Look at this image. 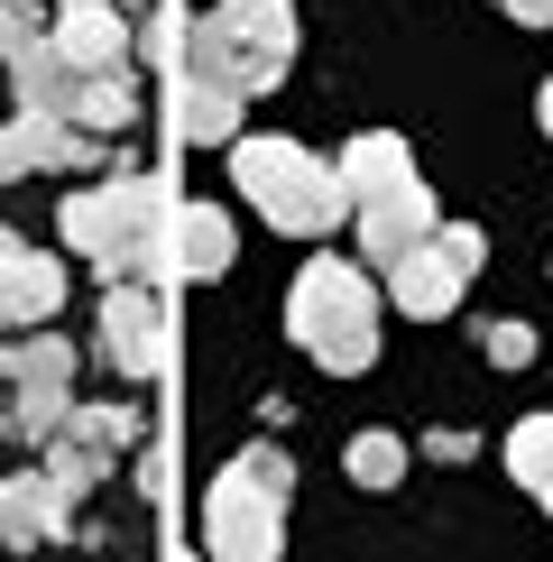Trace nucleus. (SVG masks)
<instances>
[{
    "label": "nucleus",
    "mask_w": 553,
    "mask_h": 562,
    "mask_svg": "<svg viewBox=\"0 0 553 562\" xmlns=\"http://www.w3.org/2000/svg\"><path fill=\"white\" fill-rule=\"evenodd\" d=\"M129 121H138L129 75H92V83H75V102H65V130H83V138H111V130H129Z\"/></svg>",
    "instance_id": "nucleus-17"
},
{
    "label": "nucleus",
    "mask_w": 553,
    "mask_h": 562,
    "mask_svg": "<svg viewBox=\"0 0 553 562\" xmlns=\"http://www.w3.org/2000/svg\"><path fill=\"white\" fill-rule=\"evenodd\" d=\"M0 387H19V396H65V387H75V341H65V333H19L10 360H0Z\"/></svg>",
    "instance_id": "nucleus-13"
},
{
    "label": "nucleus",
    "mask_w": 553,
    "mask_h": 562,
    "mask_svg": "<svg viewBox=\"0 0 553 562\" xmlns=\"http://www.w3.org/2000/svg\"><path fill=\"white\" fill-rule=\"evenodd\" d=\"M230 184H240L276 231H295V240H323V231L351 222V194H341L332 157L295 148V138H230Z\"/></svg>",
    "instance_id": "nucleus-2"
},
{
    "label": "nucleus",
    "mask_w": 553,
    "mask_h": 562,
    "mask_svg": "<svg viewBox=\"0 0 553 562\" xmlns=\"http://www.w3.org/2000/svg\"><path fill=\"white\" fill-rule=\"evenodd\" d=\"M65 442H83V452H129V442H138V415L129 406H75V415H65Z\"/></svg>",
    "instance_id": "nucleus-20"
},
{
    "label": "nucleus",
    "mask_w": 553,
    "mask_h": 562,
    "mask_svg": "<svg viewBox=\"0 0 553 562\" xmlns=\"http://www.w3.org/2000/svg\"><path fill=\"white\" fill-rule=\"evenodd\" d=\"M102 471H111V461H102V452H83V442H65V434H56V452H46V471H37V480H46V488H56V498H65V507H75V498H83V488H102Z\"/></svg>",
    "instance_id": "nucleus-21"
},
{
    "label": "nucleus",
    "mask_w": 553,
    "mask_h": 562,
    "mask_svg": "<svg viewBox=\"0 0 553 562\" xmlns=\"http://www.w3.org/2000/svg\"><path fill=\"white\" fill-rule=\"evenodd\" d=\"M176 130L203 138V148H230V138H240V92H222V83H184V92H176Z\"/></svg>",
    "instance_id": "nucleus-19"
},
{
    "label": "nucleus",
    "mask_w": 553,
    "mask_h": 562,
    "mask_svg": "<svg viewBox=\"0 0 553 562\" xmlns=\"http://www.w3.org/2000/svg\"><path fill=\"white\" fill-rule=\"evenodd\" d=\"M479 350H489L498 369H526V360H535V333H526V323H489V314H479Z\"/></svg>",
    "instance_id": "nucleus-26"
},
{
    "label": "nucleus",
    "mask_w": 553,
    "mask_h": 562,
    "mask_svg": "<svg viewBox=\"0 0 553 562\" xmlns=\"http://www.w3.org/2000/svg\"><path fill=\"white\" fill-rule=\"evenodd\" d=\"M37 37H46L37 10H0V56H19V46H37Z\"/></svg>",
    "instance_id": "nucleus-27"
},
{
    "label": "nucleus",
    "mask_w": 553,
    "mask_h": 562,
    "mask_svg": "<svg viewBox=\"0 0 553 562\" xmlns=\"http://www.w3.org/2000/svg\"><path fill=\"white\" fill-rule=\"evenodd\" d=\"M10 92H19V111H37V121H65V102H75V75L56 65V46H19L10 56Z\"/></svg>",
    "instance_id": "nucleus-16"
},
{
    "label": "nucleus",
    "mask_w": 553,
    "mask_h": 562,
    "mask_svg": "<svg viewBox=\"0 0 553 562\" xmlns=\"http://www.w3.org/2000/svg\"><path fill=\"white\" fill-rule=\"evenodd\" d=\"M65 304V268L46 259V249H19L10 268H0V323H10V333H56V314Z\"/></svg>",
    "instance_id": "nucleus-9"
},
{
    "label": "nucleus",
    "mask_w": 553,
    "mask_h": 562,
    "mask_svg": "<svg viewBox=\"0 0 553 562\" xmlns=\"http://www.w3.org/2000/svg\"><path fill=\"white\" fill-rule=\"evenodd\" d=\"M535 498H544V507H553V488H535Z\"/></svg>",
    "instance_id": "nucleus-33"
},
{
    "label": "nucleus",
    "mask_w": 553,
    "mask_h": 562,
    "mask_svg": "<svg viewBox=\"0 0 553 562\" xmlns=\"http://www.w3.org/2000/svg\"><path fill=\"white\" fill-rule=\"evenodd\" d=\"M102 350L121 360V379H157L167 369V314L148 286H111L102 295Z\"/></svg>",
    "instance_id": "nucleus-7"
},
{
    "label": "nucleus",
    "mask_w": 553,
    "mask_h": 562,
    "mask_svg": "<svg viewBox=\"0 0 553 562\" xmlns=\"http://www.w3.org/2000/svg\"><path fill=\"white\" fill-rule=\"evenodd\" d=\"M387 295H397V314H415V323H433V314H452V295H461V277L443 268V249H415V259H397L387 268Z\"/></svg>",
    "instance_id": "nucleus-15"
},
{
    "label": "nucleus",
    "mask_w": 553,
    "mask_h": 562,
    "mask_svg": "<svg viewBox=\"0 0 553 562\" xmlns=\"http://www.w3.org/2000/svg\"><path fill=\"white\" fill-rule=\"evenodd\" d=\"M65 535V498L46 488L37 471L29 480H0V544L10 553H29V544H56Z\"/></svg>",
    "instance_id": "nucleus-12"
},
{
    "label": "nucleus",
    "mask_w": 553,
    "mask_h": 562,
    "mask_svg": "<svg viewBox=\"0 0 553 562\" xmlns=\"http://www.w3.org/2000/svg\"><path fill=\"white\" fill-rule=\"evenodd\" d=\"M535 111H544V138H553V75H544V102H535Z\"/></svg>",
    "instance_id": "nucleus-31"
},
{
    "label": "nucleus",
    "mask_w": 553,
    "mask_h": 562,
    "mask_svg": "<svg viewBox=\"0 0 553 562\" xmlns=\"http://www.w3.org/2000/svg\"><path fill=\"white\" fill-rule=\"evenodd\" d=\"M507 19H526V29H553V0H507Z\"/></svg>",
    "instance_id": "nucleus-29"
},
{
    "label": "nucleus",
    "mask_w": 553,
    "mask_h": 562,
    "mask_svg": "<svg viewBox=\"0 0 553 562\" xmlns=\"http://www.w3.org/2000/svg\"><path fill=\"white\" fill-rule=\"evenodd\" d=\"M433 249H443V268L461 277V286H471V277H479V259H489V231H471V222H443V231H433Z\"/></svg>",
    "instance_id": "nucleus-24"
},
{
    "label": "nucleus",
    "mask_w": 553,
    "mask_h": 562,
    "mask_svg": "<svg viewBox=\"0 0 553 562\" xmlns=\"http://www.w3.org/2000/svg\"><path fill=\"white\" fill-rule=\"evenodd\" d=\"M0 10H37V0H0Z\"/></svg>",
    "instance_id": "nucleus-32"
},
{
    "label": "nucleus",
    "mask_w": 553,
    "mask_h": 562,
    "mask_svg": "<svg viewBox=\"0 0 553 562\" xmlns=\"http://www.w3.org/2000/svg\"><path fill=\"white\" fill-rule=\"evenodd\" d=\"M176 65H184V83H222V92H240V56H230V37L213 29V10H184V29H176ZM249 102V92H240Z\"/></svg>",
    "instance_id": "nucleus-14"
},
{
    "label": "nucleus",
    "mask_w": 553,
    "mask_h": 562,
    "mask_svg": "<svg viewBox=\"0 0 553 562\" xmlns=\"http://www.w3.org/2000/svg\"><path fill=\"white\" fill-rule=\"evenodd\" d=\"M56 231H65V249H75V259H92V268L111 277V286H121L129 249H121V213H111V194H102V184H92V194H65Z\"/></svg>",
    "instance_id": "nucleus-10"
},
{
    "label": "nucleus",
    "mask_w": 553,
    "mask_h": 562,
    "mask_svg": "<svg viewBox=\"0 0 553 562\" xmlns=\"http://www.w3.org/2000/svg\"><path fill=\"white\" fill-rule=\"evenodd\" d=\"M230 471H240L249 488H268L276 507H286V488H295V461H286V452H268V442H259V452H240V461H230Z\"/></svg>",
    "instance_id": "nucleus-25"
},
{
    "label": "nucleus",
    "mask_w": 553,
    "mask_h": 562,
    "mask_svg": "<svg viewBox=\"0 0 553 562\" xmlns=\"http://www.w3.org/2000/svg\"><path fill=\"white\" fill-rule=\"evenodd\" d=\"M425 461H471V434H425Z\"/></svg>",
    "instance_id": "nucleus-28"
},
{
    "label": "nucleus",
    "mask_w": 553,
    "mask_h": 562,
    "mask_svg": "<svg viewBox=\"0 0 553 562\" xmlns=\"http://www.w3.org/2000/svg\"><path fill=\"white\" fill-rule=\"evenodd\" d=\"M332 176H341V194H351V213H360L369 194H387V184H406V176H415V157H406V138H397V130H360L351 148L332 157Z\"/></svg>",
    "instance_id": "nucleus-11"
},
{
    "label": "nucleus",
    "mask_w": 553,
    "mask_h": 562,
    "mask_svg": "<svg viewBox=\"0 0 553 562\" xmlns=\"http://www.w3.org/2000/svg\"><path fill=\"white\" fill-rule=\"evenodd\" d=\"M230 249H240V240H230V213H213V203H194V213L176 222V268L184 277H222Z\"/></svg>",
    "instance_id": "nucleus-18"
},
{
    "label": "nucleus",
    "mask_w": 553,
    "mask_h": 562,
    "mask_svg": "<svg viewBox=\"0 0 553 562\" xmlns=\"http://www.w3.org/2000/svg\"><path fill=\"white\" fill-rule=\"evenodd\" d=\"M203 544H213V562H276L286 553V507L268 488H249L240 471H222L203 488Z\"/></svg>",
    "instance_id": "nucleus-3"
},
{
    "label": "nucleus",
    "mask_w": 553,
    "mask_h": 562,
    "mask_svg": "<svg viewBox=\"0 0 553 562\" xmlns=\"http://www.w3.org/2000/svg\"><path fill=\"white\" fill-rule=\"evenodd\" d=\"M286 333L314 350L332 379H360L369 360H379V286H369V268L351 259H305V277L286 286Z\"/></svg>",
    "instance_id": "nucleus-1"
},
{
    "label": "nucleus",
    "mask_w": 553,
    "mask_h": 562,
    "mask_svg": "<svg viewBox=\"0 0 553 562\" xmlns=\"http://www.w3.org/2000/svg\"><path fill=\"white\" fill-rule=\"evenodd\" d=\"M341 471H351L360 488H397L406 480V442L397 434H360L351 452H341Z\"/></svg>",
    "instance_id": "nucleus-22"
},
{
    "label": "nucleus",
    "mask_w": 553,
    "mask_h": 562,
    "mask_svg": "<svg viewBox=\"0 0 553 562\" xmlns=\"http://www.w3.org/2000/svg\"><path fill=\"white\" fill-rule=\"evenodd\" d=\"M507 471L526 488H553V415H526V425L507 434Z\"/></svg>",
    "instance_id": "nucleus-23"
},
{
    "label": "nucleus",
    "mask_w": 553,
    "mask_h": 562,
    "mask_svg": "<svg viewBox=\"0 0 553 562\" xmlns=\"http://www.w3.org/2000/svg\"><path fill=\"white\" fill-rule=\"evenodd\" d=\"M351 222H360V259H369V268H397V259H415V249L443 231V213H433V184H425V176H406V184H387V194H369Z\"/></svg>",
    "instance_id": "nucleus-4"
},
{
    "label": "nucleus",
    "mask_w": 553,
    "mask_h": 562,
    "mask_svg": "<svg viewBox=\"0 0 553 562\" xmlns=\"http://www.w3.org/2000/svg\"><path fill=\"white\" fill-rule=\"evenodd\" d=\"M37 167H102V138H83V130H65V121H37V111L0 121V184L37 176Z\"/></svg>",
    "instance_id": "nucleus-8"
},
{
    "label": "nucleus",
    "mask_w": 553,
    "mask_h": 562,
    "mask_svg": "<svg viewBox=\"0 0 553 562\" xmlns=\"http://www.w3.org/2000/svg\"><path fill=\"white\" fill-rule=\"evenodd\" d=\"M213 29L230 37V56H240V75H249L240 92H268L286 75V56H295V0H222Z\"/></svg>",
    "instance_id": "nucleus-5"
},
{
    "label": "nucleus",
    "mask_w": 553,
    "mask_h": 562,
    "mask_svg": "<svg viewBox=\"0 0 553 562\" xmlns=\"http://www.w3.org/2000/svg\"><path fill=\"white\" fill-rule=\"evenodd\" d=\"M10 259H19V231H10V222H0V268H10Z\"/></svg>",
    "instance_id": "nucleus-30"
},
{
    "label": "nucleus",
    "mask_w": 553,
    "mask_h": 562,
    "mask_svg": "<svg viewBox=\"0 0 553 562\" xmlns=\"http://www.w3.org/2000/svg\"><path fill=\"white\" fill-rule=\"evenodd\" d=\"M46 46H56V65H65L75 83L121 75V56H129V19H121V0H56V29H46Z\"/></svg>",
    "instance_id": "nucleus-6"
}]
</instances>
